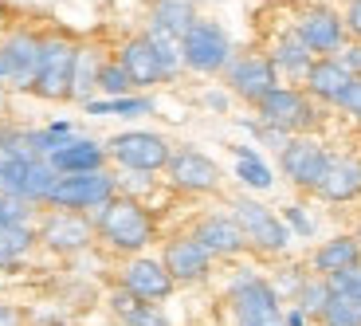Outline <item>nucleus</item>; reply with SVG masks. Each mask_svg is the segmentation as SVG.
<instances>
[{"mask_svg":"<svg viewBox=\"0 0 361 326\" xmlns=\"http://www.w3.org/2000/svg\"><path fill=\"white\" fill-rule=\"evenodd\" d=\"M110 157L126 173H157L169 165L173 150L161 134H149V130H126L110 142Z\"/></svg>","mask_w":361,"mask_h":326,"instance_id":"nucleus-5","label":"nucleus"},{"mask_svg":"<svg viewBox=\"0 0 361 326\" xmlns=\"http://www.w3.org/2000/svg\"><path fill=\"white\" fill-rule=\"evenodd\" d=\"M118 64H122V71L130 75V83L137 87H154V83L165 79V67L161 59H157V47L149 36H134L122 44V52H118Z\"/></svg>","mask_w":361,"mask_h":326,"instance_id":"nucleus-16","label":"nucleus"},{"mask_svg":"<svg viewBox=\"0 0 361 326\" xmlns=\"http://www.w3.org/2000/svg\"><path fill=\"white\" fill-rule=\"evenodd\" d=\"M283 224L295 228L298 236H314V220L302 212V205H290V209H287V220H283Z\"/></svg>","mask_w":361,"mask_h":326,"instance_id":"nucleus-35","label":"nucleus"},{"mask_svg":"<svg viewBox=\"0 0 361 326\" xmlns=\"http://www.w3.org/2000/svg\"><path fill=\"white\" fill-rule=\"evenodd\" d=\"M283 318H287V326H307V315H302V310H287V315H283Z\"/></svg>","mask_w":361,"mask_h":326,"instance_id":"nucleus-40","label":"nucleus"},{"mask_svg":"<svg viewBox=\"0 0 361 326\" xmlns=\"http://www.w3.org/2000/svg\"><path fill=\"white\" fill-rule=\"evenodd\" d=\"M302 44L310 47V55H330V52H342L345 47V20L334 16L330 8H310L307 16L298 20V32H295Z\"/></svg>","mask_w":361,"mask_h":326,"instance_id":"nucleus-15","label":"nucleus"},{"mask_svg":"<svg viewBox=\"0 0 361 326\" xmlns=\"http://www.w3.org/2000/svg\"><path fill=\"white\" fill-rule=\"evenodd\" d=\"M295 303H298V310H302V315H314V318L322 315L326 303H330V287H326L322 275H318V279H307V283H302V291L295 295Z\"/></svg>","mask_w":361,"mask_h":326,"instance_id":"nucleus-31","label":"nucleus"},{"mask_svg":"<svg viewBox=\"0 0 361 326\" xmlns=\"http://www.w3.org/2000/svg\"><path fill=\"white\" fill-rule=\"evenodd\" d=\"M165 173H169V181L177 185V189H189V193H216L220 189V169L212 157H204L200 150H173L169 165H165Z\"/></svg>","mask_w":361,"mask_h":326,"instance_id":"nucleus-11","label":"nucleus"},{"mask_svg":"<svg viewBox=\"0 0 361 326\" xmlns=\"http://www.w3.org/2000/svg\"><path fill=\"white\" fill-rule=\"evenodd\" d=\"M173 275L165 272V263H157V260H134V263H126V272H122V291H130L137 303H161V299H169L173 295Z\"/></svg>","mask_w":361,"mask_h":326,"instance_id":"nucleus-14","label":"nucleus"},{"mask_svg":"<svg viewBox=\"0 0 361 326\" xmlns=\"http://www.w3.org/2000/svg\"><path fill=\"white\" fill-rule=\"evenodd\" d=\"M39 52H44V40L32 36V32H16L0 44V83H12L20 91H32L39 71Z\"/></svg>","mask_w":361,"mask_h":326,"instance_id":"nucleus-8","label":"nucleus"},{"mask_svg":"<svg viewBox=\"0 0 361 326\" xmlns=\"http://www.w3.org/2000/svg\"><path fill=\"white\" fill-rule=\"evenodd\" d=\"M350 83H353V75L338 64L334 55L314 59V64H310V71H307L310 95H314V99H322V102H342V95L350 91Z\"/></svg>","mask_w":361,"mask_h":326,"instance_id":"nucleus-21","label":"nucleus"},{"mask_svg":"<svg viewBox=\"0 0 361 326\" xmlns=\"http://www.w3.org/2000/svg\"><path fill=\"white\" fill-rule=\"evenodd\" d=\"M94 232L106 240L118 252H142L149 240H154V217L142 209L137 197H122L106 200L99 212H94Z\"/></svg>","mask_w":361,"mask_h":326,"instance_id":"nucleus-1","label":"nucleus"},{"mask_svg":"<svg viewBox=\"0 0 361 326\" xmlns=\"http://www.w3.org/2000/svg\"><path fill=\"white\" fill-rule=\"evenodd\" d=\"M338 64L345 67V71L353 75V79H361V44H350V47H342V55H334Z\"/></svg>","mask_w":361,"mask_h":326,"instance_id":"nucleus-36","label":"nucleus"},{"mask_svg":"<svg viewBox=\"0 0 361 326\" xmlns=\"http://www.w3.org/2000/svg\"><path fill=\"white\" fill-rule=\"evenodd\" d=\"M27 220V200L0 197V224H24Z\"/></svg>","mask_w":361,"mask_h":326,"instance_id":"nucleus-34","label":"nucleus"},{"mask_svg":"<svg viewBox=\"0 0 361 326\" xmlns=\"http://www.w3.org/2000/svg\"><path fill=\"white\" fill-rule=\"evenodd\" d=\"M197 24V0H154V12H149V32H161V36L177 40Z\"/></svg>","mask_w":361,"mask_h":326,"instance_id":"nucleus-22","label":"nucleus"},{"mask_svg":"<svg viewBox=\"0 0 361 326\" xmlns=\"http://www.w3.org/2000/svg\"><path fill=\"white\" fill-rule=\"evenodd\" d=\"M228 299H232L235 322L259 318V315H275V310H279V295H275V287H271L267 279H259V275H252V272L235 275L232 287H228Z\"/></svg>","mask_w":361,"mask_h":326,"instance_id":"nucleus-13","label":"nucleus"},{"mask_svg":"<svg viewBox=\"0 0 361 326\" xmlns=\"http://www.w3.org/2000/svg\"><path fill=\"white\" fill-rule=\"evenodd\" d=\"M338 107H342L345 114L361 118V79H353V83H350V91L342 95V102H338Z\"/></svg>","mask_w":361,"mask_h":326,"instance_id":"nucleus-37","label":"nucleus"},{"mask_svg":"<svg viewBox=\"0 0 361 326\" xmlns=\"http://www.w3.org/2000/svg\"><path fill=\"white\" fill-rule=\"evenodd\" d=\"M75 55H79V44L63 36H47L44 40V52H39V71H36V83L32 91L39 99H71V79H75Z\"/></svg>","mask_w":361,"mask_h":326,"instance_id":"nucleus-3","label":"nucleus"},{"mask_svg":"<svg viewBox=\"0 0 361 326\" xmlns=\"http://www.w3.org/2000/svg\"><path fill=\"white\" fill-rule=\"evenodd\" d=\"M161 263H165V272L173 275V283H197V279H204V275H208L212 255H208L192 236H177V240L165 244Z\"/></svg>","mask_w":361,"mask_h":326,"instance_id":"nucleus-17","label":"nucleus"},{"mask_svg":"<svg viewBox=\"0 0 361 326\" xmlns=\"http://www.w3.org/2000/svg\"><path fill=\"white\" fill-rule=\"evenodd\" d=\"M180 64L200 75L224 71L232 64V40H228V32L220 24H212V20H197L180 36Z\"/></svg>","mask_w":361,"mask_h":326,"instance_id":"nucleus-2","label":"nucleus"},{"mask_svg":"<svg viewBox=\"0 0 361 326\" xmlns=\"http://www.w3.org/2000/svg\"><path fill=\"white\" fill-rule=\"evenodd\" d=\"M345 32L361 40V0H350V8H345Z\"/></svg>","mask_w":361,"mask_h":326,"instance_id":"nucleus-38","label":"nucleus"},{"mask_svg":"<svg viewBox=\"0 0 361 326\" xmlns=\"http://www.w3.org/2000/svg\"><path fill=\"white\" fill-rule=\"evenodd\" d=\"M271 64H275V71L302 75V79H307L310 64H314V55H310V47L302 44L298 36H283L279 47H275V55H271Z\"/></svg>","mask_w":361,"mask_h":326,"instance_id":"nucleus-25","label":"nucleus"},{"mask_svg":"<svg viewBox=\"0 0 361 326\" xmlns=\"http://www.w3.org/2000/svg\"><path fill=\"white\" fill-rule=\"evenodd\" d=\"M326 287H330V295L361 299V263H357V267H345V272H338V275H330V279H326Z\"/></svg>","mask_w":361,"mask_h":326,"instance_id":"nucleus-33","label":"nucleus"},{"mask_svg":"<svg viewBox=\"0 0 361 326\" xmlns=\"http://www.w3.org/2000/svg\"><path fill=\"white\" fill-rule=\"evenodd\" d=\"M99 91L106 95V99H126L130 91H134V83H130V75L122 71V64H102L99 71Z\"/></svg>","mask_w":361,"mask_h":326,"instance_id":"nucleus-32","label":"nucleus"},{"mask_svg":"<svg viewBox=\"0 0 361 326\" xmlns=\"http://www.w3.org/2000/svg\"><path fill=\"white\" fill-rule=\"evenodd\" d=\"M0 326H24V315L8 303H0Z\"/></svg>","mask_w":361,"mask_h":326,"instance_id":"nucleus-39","label":"nucleus"},{"mask_svg":"<svg viewBox=\"0 0 361 326\" xmlns=\"http://www.w3.org/2000/svg\"><path fill=\"white\" fill-rule=\"evenodd\" d=\"M357 263H361V244L353 236H334V240H326L314 252V272L322 275V279L345 272V267H357Z\"/></svg>","mask_w":361,"mask_h":326,"instance_id":"nucleus-23","label":"nucleus"},{"mask_svg":"<svg viewBox=\"0 0 361 326\" xmlns=\"http://www.w3.org/2000/svg\"><path fill=\"white\" fill-rule=\"evenodd\" d=\"M322 326H361V299H345V295H330L322 315Z\"/></svg>","mask_w":361,"mask_h":326,"instance_id":"nucleus-30","label":"nucleus"},{"mask_svg":"<svg viewBox=\"0 0 361 326\" xmlns=\"http://www.w3.org/2000/svg\"><path fill=\"white\" fill-rule=\"evenodd\" d=\"M192 240H197L208 255H240L247 248V240H244V232H240V224H235V217H220V212L197 220Z\"/></svg>","mask_w":361,"mask_h":326,"instance_id":"nucleus-19","label":"nucleus"},{"mask_svg":"<svg viewBox=\"0 0 361 326\" xmlns=\"http://www.w3.org/2000/svg\"><path fill=\"white\" fill-rule=\"evenodd\" d=\"M32 228L27 224H0V267H12L20 255L32 248Z\"/></svg>","mask_w":361,"mask_h":326,"instance_id":"nucleus-28","label":"nucleus"},{"mask_svg":"<svg viewBox=\"0 0 361 326\" xmlns=\"http://www.w3.org/2000/svg\"><path fill=\"white\" fill-rule=\"evenodd\" d=\"M110 310H114L118 318L126 326H173L169 318L161 315V310L154 307V303H137L130 291H114V299H110Z\"/></svg>","mask_w":361,"mask_h":326,"instance_id":"nucleus-24","label":"nucleus"},{"mask_svg":"<svg viewBox=\"0 0 361 326\" xmlns=\"http://www.w3.org/2000/svg\"><path fill=\"white\" fill-rule=\"evenodd\" d=\"M326 162H330V154H326V145H318L314 138H290L279 150L283 173H287L298 189H318V181H322V173H326Z\"/></svg>","mask_w":361,"mask_h":326,"instance_id":"nucleus-10","label":"nucleus"},{"mask_svg":"<svg viewBox=\"0 0 361 326\" xmlns=\"http://www.w3.org/2000/svg\"><path fill=\"white\" fill-rule=\"evenodd\" d=\"M228 87H232L240 99L259 107V102L279 87V71L271 64V55H240V59L228 64Z\"/></svg>","mask_w":361,"mask_h":326,"instance_id":"nucleus-9","label":"nucleus"},{"mask_svg":"<svg viewBox=\"0 0 361 326\" xmlns=\"http://www.w3.org/2000/svg\"><path fill=\"white\" fill-rule=\"evenodd\" d=\"M314 193L322 200H334V205L361 197V162H353V157H330Z\"/></svg>","mask_w":361,"mask_h":326,"instance_id":"nucleus-20","label":"nucleus"},{"mask_svg":"<svg viewBox=\"0 0 361 326\" xmlns=\"http://www.w3.org/2000/svg\"><path fill=\"white\" fill-rule=\"evenodd\" d=\"M255 110H259L263 126L279 130L283 138H290V134L298 138L302 130L314 126V107H310V99L302 91H295V87H275Z\"/></svg>","mask_w":361,"mask_h":326,"instance_id":"nucleus-6","label":"nucleus"},{"mask_svg":"<svg viewBox=\"0 0 361 326\" xmlns=\"http://www.w3.org/2000/svg\"><path fill=\"white\" fill-rule=\"evenodd\" d=\"M114 197H118V181L110 173H79V177H59L47 205L63 212H87V209L99 212Z\"/></svg>","mask_w":361,"mask_h":326,"instance_id":"nucleus-4","label":"nucleus"},{"mask_svg":"<svg viewBox=\"0 0 361 326\" xmlns=\"http://www.w3.org/2000/svg\"><path fill=\"white\" fill-rule=\"evenodd\" d=\"M235 157H240V162H235V177H240L247 189H271V181H275V177H271L267 162L255 154L252 145H235Z\"/></svg>","mask_w":361,"mask_h":326,"instance_id":"nucleus-27","label":"nucleus"},{"mask_svg":"<svg viewBox=\"0 0 361 326\" xmlns=\"http://www.w3.org/2000/svg\"><path fill=\"white\" fill-rule=\"evenodd\" d=\"M99 71H102V59L90 47H79L75 55V79H71V99L90 102V91H99Z\"/></svg>","mask_w":361,"mask_h":326,"instance_id":"nucleus-26","label":"nucleus"},{"mask_svg":"<svg viewBox=\"0 0 361 326\" xmlns=\"http://www.w3.org/2000/svg\"><path fill=\"white\" fill-rule=\"evenodd\" d=\"M0 102H4V91H0Z\"/></svg>","mask_w":361,"mask_h":326,"instance_id":"nucleus-43","label":"nucleus"},{"mask_svg":"<svg viewBox=\"0 0 361 326\" xmlns=\"http://www.w3.org/2000/svg\"><path fill=\"white\" fill-rule=\"evenodd\" d=\"M353 240H357V244H361V224H357V236H353Z\"/></svg>","mask_w":361,"mask_h":326,"instance_id":"nucleus-42","label":"nucleus"},{"mask_svg":"<svg viewBox=\"0 0 361 326\" xmlns=\"http://www.w3.org/2000/svg\"><path fill=\"white\" fill-rule=\"evenodd\" d=\"M149 110H154V102H149V99H134V95H126V99H102V102L90 99V102H87V114H122V118H142V114H149Z\"/></svg>","mask_w":361,"mask_h":326,"instance_id":"nucleus-29","label":"nucleus"},{"mask_svg":"<svg viewBox=\"0 0 361 326\" xmlns=\"http://www.w3.org/2000/svg\"><path fill=\"white\" fill-rule=\"evenodd\" d=\"M204 102H208V107H212V110H224V107H228V99H224V95H208Z\"/></svg>","mask_w":361,"mask_h":326,"instance_id":"nucleus-41","label":"nucleus"},{"mask_svg":"<svg viewBox=\"0 0 361 326\" xmlns=\"http://www.w3.org/2000/svg\"><path fill=\"white\" fill-rule=\"evenodd\" d=\"M232 217H235V224H240V232H244V240L247 244H255L259 252H287V244H290V228L283 224L279 217L271 209H263L259 200H235L232 205Z\"/></svg>","mask_w":361,"mask_h":326,"instance_id":"nucleus-7","label":"nucleus"},{"mask_svg":"<svg viewBox=\"0 0 361 326\" xmlns=\"http://www.w3.org/2000/svg\"><path fill=\"white\" fill-rule=\"evenodd\" d=\"M36 240H44L51 252H82V248L94 240V224H90L82 212L55 209V212H47V217H44Z\"/></svg>","mask_w":361,"mask_h":326,"instance_id":"nucleus-12","label":"nucleus"},{"mask_svg":"<svg viewBox=\"0 0 361 326\" xmlns=\"http://www.w3.org/2000/svg\"><path fill=\"white\" fill-rule=\"evenodd\" d=\"M51 169L59 177H79V173H102L106 165V150L99 142H90V138H67L51 157Z\"/></svg>","mask_w":361,"mask_h":326,"instance_id":"nucleus-18","label":"nucleus"}]
</instances>
